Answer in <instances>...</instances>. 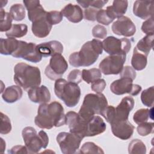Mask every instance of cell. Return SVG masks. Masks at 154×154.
Segmentation results:
<instances>
[{
    "mask_svg": "<svg viewBox=\"0 0 154 154\" xmlns=\"http://www.w3.org/2000/svg\"><path fill=\"white\" fill-rule=\"evenodd\" d=\"M35 125L41 129H50L66 124V114L62 105L57 101L40 105L35 117Z\"/></svg>",
    "mask_w": 154,
    "mask_h": 154,
    "instance_id": "cell-1",
    "label": "cell"
},
{
    "mask_svg": "<svg viewBox=\"0 0 154 154\" xmlns=\"http://www.w3.org/2000/svg\"><path fill=\"white\" fill-rule=\"evenodd\" d=\"M102 52V42L94 38L85 42L79 52L71 54L69 57V62L75 67L90 66L96 61Z\"/></svg>",
    "mask_w": 154,
    "mask_h": 154,
    "instance_id": "cell-2",
    "label": "cell"
},
{
    "mask_svg": "<svg viewBox=\"0 0 154 154\" xmlns=\"http://www.w3.org/2000/svg\"><path fill=\"white\" fill-rule=\"evenodd\" d=\"M14 81L25 91L38 87L41 84L40 70L37 67L19 63L14 67Z\"/></svg>",
    "mask_w": 154,
    "mask_h": 154,
    "instance_id": "cell-3",
    "label": "cell"
},
{
    "mask_svg": "<svg viewBox=\"0 0 154 154\" xmlns=\"http://www.w3.org/2000/svg\"><path fill=\"white\" fill-rule=\"evenodd\" d=\"M54 93L57 97L70 108L74 107L78 103L81 96V89L78 85L63 78L55 81Z\"/></svg>",
    "mask_w": 154,
    "mask_h": 154,
    "instance_id": "cell-4",
    "label": "cell"
},
{
    "mask_svg": "<svg viewBox=\"0 0 154 154\" xmlns=\"http://www.w3.org/2000/svg\"><path fill=\"white\" fill-rule=\"evenodd\" d=\"M107 106V99L103 94L89 93L85 96L78 114L83 120L88 121L95 114L100 115Z\"/></svg>",
    "mask_w": 154,
    "mask_h": 154,
    "instance_id": "cell-5",
    "label": "cell"
},
{
    "mask_svg": "<svg viewBox=\"0 0 154 154\" xmlns=\"http://www.w3.org/2000/svg\"><path fill=\"white\" fill-rule=\"evenodd\" d=\"M22 135L29 153H37L42 149H45L49 143V138L44 131L37 134L36 130L31 126L23 129Z\"/></svg>",
    "mask_w": 154,
    "mask_h": 154,
    "instance_id": "cell-6",
    "label": "cell"
},
{
    "mask_svg": "<svg viewBox=\"0 0 154 154\" xmlns=\"http://www.w3.org/2000/svg\"><path fill=\"white\" fill-rule=\"evenodd\" d=\"M103 49L109 55L127 54L131 48V42L126 38H117L108 36L102 42Z\"/></svg>",
    "mask_w": 154,
    "mask_h": 154,
    "instance_id": "cell-7",
    "label": "cell"
},
{
    "mask_svg": "<svg viewBox=\"0 0 154 154\" xmlns=\"http://www.w3.org/2000/svg\"><path fill=\"white\" fill-rule=\"evenodd\" d=\"M67 69L68 64L64 57L61 54H56L51 57L45 74L51 80L56 81L61 78Z\"/></svg>",
    "mask_w": 154,
    "mask_h": 154,
    "instance_id": "cell-8",
    "label": "cell"
},
{
    "mask_svg": "<svg viewBox=\"0 0 154 154\" xmlns=\"http://www.w3.org/2000/svg\"><path fill=\"white\" fill-rule=\"evenodd\" d=\"M56 140L63 153L73 154L79 149L82 138L70 132H61L57 135Z\"/></svg>",
    "mask_w": 154,
    "mask_h": 154,
    "instance_id": "cell-9",
    "label": "cell"
},
{
    "mask_svg": "<svg viewBox=\"0 0 154 154\" xmlns=\"http://www.w3.org/2000/svg\"><path fill=\"white\" fill-rule=\"evenodd\" d=\"M126 57V54L109 55L100 61L99 69L105 75H118L123 67Z\"/></svg>",
    "mask_w": 154,
    "mask_h": 154,
    "instance_id": "cell-10",
    "label": "cell"
},
{
    "mask_svg": "<svg viewBox=\"0 0 154 154\" xmlns=\"http://www.w3.org/2000/svg\"><path fill=\"white\" fill-rule=\"evenodd\" d=\"M37 45L34 43H27L19 40V46L11 56L14 58H23L34 63H38L42 60V57L37 50Z\"/></svg>",
    "mask_w": 154,
    "mask_h": 154,
    "instance_id": "cell-11",
    "label": "cell"
},
{
    "mask_svg": "<svg viewBox=\"0 0 154 154\" xmlns=\"http://www.w3.org/2000/svg\"><path fill=\"white\" fill-rule=\"evenodd\" d=\"M141 86L134 84L133 80L129 78L122 77L114 81L110 85L111 92L116 95L128 93L131 96H137L141 91Z\"/></svg>",
    "mask_w": 154,
    "mask_h": 154,
    "instance_id": "cell-12",
    "label": "cell"
},
{
    "mask_svg": "<svg viewBox=\"0 0 154 154\" xmlns=\"http://www.w3.org/2000/svg\"><path fill=\"white\" fill-rule=\"evenodd\" d=\"M87 122V121L83 120L78 113L75 111H69L66 114V124L68 125L70 132L79 135L82 139L85 137Z\"/></svg>",
    "mask_w": 154,
    "mask_h": 154,
    "instance_id": "cell-13",
    "label": "cell"
},
{
    "mask_svg": "<svg viewBox=\"0 0 154 154\" xmlns=\"http://www.w3.org/2000/svg\"><path fill=\"white\" fill-rule=\"evenodd\" d=\"M112 32L118 35L131 37L136 32V26L130 18L127 16H122L115 21L112 26Z\"/></svg>",
    "mask_w": 154,
    "mask_h": 154,
    "instance_id": "cell-14",
    "label": "cell"
},
{
    "mask_svg": "<svg viewBox=\"0 0 154 154\" xmlns=\"http://www.w3.org/2000/svg\"><path fill=\"white\" fill-rule=\"evenodd\" d=\"M110 125L112 134L120 140H128L133 135L135 128L128 120L114 121Z\"/></svg>",
    "mask_w": 154,
    "mask_h": 154,
    "instance_id": "cell-15",
    "label": "cell"
},
{
    "mask_svg": "<svg viewBox=\"0 0 154 154\" xmlns=\"http://www.w3.org/2000/svg\"><path fill=\"white\" fill-rule=\"evenodd\" d=\"M134 106V99L131 96L124 97L122 99L120 103L117 106L116 108H115L114 118L111 122L114 121L128 120L129 113L133 109Z\"/></svg>",
    "mask_w": 154,
    "mask_h": 154,
    "instance_id": "cell-16",
    "label": "cell"
},
{
    "mask_svg": "<svg viewBox=\"0 0 154 154\" xmlns=\"http://www.w3.org/2000/svg\"><path fill=\"white\" fill-rule=\"evenodd\" d=\"M46 14L39 17L32 22L31 30L33 34L38 38L47 37L52 29V25H51L46 19Z\"/></svg>",
    "mask_w": 154,
    "mask_h": 154,
    "instance_id": "cell-17",
    "label": "cell"
},
{
    "mask_svg": "<svg viewBox=\"0 0 154 154\" xmlns=\"http://www.w3.org/2000/svg\"><path fill=\"white\" fill-rule=\"evenodd\" d=\"M133 13L142 19H147L153 17V1H135L133 5Z\"/></svg>",
    "mask_w": 154,
    "mask_h": 154,
    "instance_id": "cell-18",
    "label": "cell"
},
{
    "mask_svg": "<svg viewBox=\"0 0 154 154\" xmlns=\"http://www.w3.org/2000/svg\"><path fill=\"white\" fill-rule=\"evenodd\" d=\"M28 96L30 100L36 103H46L51 100V93L45 85H41L29 89Z\"/></svg>",
    "mask_w": 154,
    "mask_h": 154,
    "instance_id": "cell-19",
    "label": "cell"
},
{
    "mask_svg": "<svg viewBox=\"0 0 154 154\" xmlns=\"http://www.w3.org/2000/svg\"><path fill=\"white\" fill-rule=\"evenodd\" d=\"M106 125L103 120L99 116H94L86 124L85 137H93L103 133Z\"/></svg>",
    "mask_w": 154,
    "mask_h": 154,
    "instance_id": "cell-20",
    "label": "cell"
},
{
    "mask_svg": "<svg viewBox=\"0 0 154 154\" xmlns=\"http://www.w3.org/2000/svg\"><path fill=\"white\" fill-rule=\"evenodd\" d=\"M37 50L43 57H48L56 54H61L63 52V46L61 42L57 40H52L42 43L37 45Z\"/></svg>",
    "mask_w": 154,
    "mask_h": 154,
    "instance_id": "cell-21",
    "label": "cell"
},
{
    "mask_svg": "<svg viewBox=\"0 0 154 154\" xmlns=\"http://www.w3.org/2000/svg\"><path fill=\"white\" fill-rule=\"evenodd\" d=\"M63 16L72 23L80 22L84 17L83 11L78 5L68 4L61 10Z\"/></svg>",
    "mask_w": 154,
    "mask_h": 154,
    "instance_id": "cell-22",
    "label": "cell"
},
{
    "mask_svg": "<svg viewBox=\"0 0 154 154\" xmlns=\"http://www.w3.org/2000/svg\"><path fill=\"white\" fill-rule=\"evenodd\" d=\"M128 5V1H117L115 0L112 2V5L108 6L106 11L108 16L112 19L119 18L123 16L127 11Z\"/></svg>",
    "mask_w": 154,
    "mask_h": 154,
    "instance_id": "cell-23",
    "label": "cell"
},
{
    "mask_svg": "<svg viewBox=\"0 0 154 154\" xmlns=\"http://www.w3.org/2000/svg\"><path fill=\"white\" fill-rule=\"evenodd\" d=\"M22 94V90L19 85H11L4 90L2 97L5 102L12 103L20 99Z\"/></svg>",
    "mask_w": 154,
    "mask_h": 154,
    "instance_id": "cell-24",
    "label": "cell"
},
{
    "mask_svg": "<svg viewBox=\"0 0 154 154\" xmlns=\"http://www.w3.org/2000/svg\"><path fill=\"white\" fill-rule=\"evenodd\" d=\"M19 40L15 38L0 39V52L2 55H12L19 46Z\"/></svg>",
    "mask_w": 154,
    "mask_h": 154,
    "instance_id": "cell-25",
    "label": "cell"
},
{
    "mask_svg": "<svg viewBox=\"0 0 154 154\" xmlns=\"http://www.w3.org/2000/svg\"><path fill=\"white\" fill-rule=\"evenodd\" d=\"M147 63V56L141 53L135 47L131 59V65L134 70L140 71L145 69Z\"/></svg>",
    "mask_w": 154,
    "mask_h": 154,
    "instance_id": "cell-26",
    "label": "cell"
},
{
    "mask_svg": "<svg viewBox=\"0 0 154 154\" xmlns=\"http://www.w3.org/2000/svg\"><path fill=\"white\" fill-rule=\"evenodd\" d=\"M153 33L146 34V35L143 37L137 43L135 48L138 51L144 54L146 56H148L149 52L153 47Z\"/></svg>",
    "mask_w": 154,
    "mask_h": 154,
    "instance_id": "cell-27",
    "label": "cell"
},
{
    "mask_svg": "<svg viewBox=\"0 0 154 154\" xmlns=\"http://www.w3.org/2000/svg\"><path fill=\"white\" fill-rule=\"evenodd\" d=\"M28 32V26L24 23L13 24L11 29L6 32L8 38H20L25 36Z\"/></svg>",
    "mask_w": 154,
    "mask_h": 154,
    "instance_id": "cell-28",
    "label": "cell"
},
{
    "mask_svg": "<svg viewBox=\"0 0 154 154\" xmlns=\"http://www.w3.org/2000/svg\"><path fill=\"white\" fill-rule=\"evenodd\" d=\"M149 119H153V107L151 109L141 108L138 109L134 114L133 120L136 124L147 122Z\"/></svg>",
    "mask_w": 154,
    "mask_h": 154,
    "instance_id": "cell-29",
    "label": "cell"
},
{
    "mask_svg": "<svg viewBox=\"0 0 154 154\" xmlns=\"http://www.w3.org/2000/svg\"><path fill=\"white\" fill-rule=\"evenodd\" d=\"M102 77V72L99 69L92 68L88 70L83 69L82 78L87 84L93 83Z\"/></svg>",
    "mask_w": 154,
    "mask_h": 154,
    "instance_id": "cell-30",
    "label": "cell"
},
{
    "mask_svg": "<svg viewBox=\"0 0 154 154\" xmlns=\"http://www.w3.org/2000/svg\"><path fill=\"white\" fill-rule=\"evenodd\" d=\"M13 19L10 13L6 12L1 8L0 11V31L5 32L9 31L12 26Z\"/></svg>",
    "mask_w": 154,
    "mask_h": 154,
    "instance_id": "cell-31",
    "label": "cell"
},
{
    "mask_svg": "<svg viewBox=\"0 0 154 154\" xmlns=\"http://www.w3.org/2000/svg\"><path fill=\"white\" fill-rule=\"evenodd\" d=\"M128 152L131 154H145L146 153V147L141 140L137 138L134 139L129 144Z\"/></svg>",
    "mask_w": 154,
    "mask_h": 154,
    "instance_id": "cell-32",
    "label": "cell"
},
{
    "mask_svg": "<svg viewBox=\"0 0 154 154\" xmlns=\"http://www.w3.org/2000/svg\"><path fill=\"white\" fill-rule=\"evenodd\" d=\"M25 9L21 4H14L10 8V14L16 21H21L25 17Z\"/></svg>",
    "mask_w": 154,
    "mask_h": 154,
    "instance_id": "cell-33",
    "label": "cell"
},
{
    "mask_svg": "<svg viewBox=\"0 0 154 154\" xmlns=\"http://www.w3.org/2000/svg\"><path fill=\"white\" fill-rule=\"evenodd\" d=\"M153 91L154 87L152 86L144 90L141 94V100L143 104L147 107H153Z\"/></svg>",
    "mask_w": 154,
    "mask_h": 154,
    "instance_id": "cell-34",
    "label": "cell"
},
{
    "mask_svg": "<svg viewBox=\"0 0 154 154\" xmlns=\"http://www.w3.org/2000/svg\"><path fill=\"white\" fill-rule=\"evenodd\" d=\"M79 153H104L102 149L93 142H86L82 146Z\"/></svg>",
    "mask_w": 154,
    "mask_h": 154,
    "instance_id": "cell-35",
    "label": "cell"
},
{
    "mask_svg": "<svg viewBox=\"0 0 154 154\" xmlns=\"http://www.w3.org/2000/svg\"><path fill=\"white\" fill-rule=\"evenodd\" d=\"M154 129V124L153 122H145L138 124L137 131L138 134L141 136L144 137L149 135L153 132Z\"/></svg>",
    "mask_w": 154,
    "mask_h": 154,
    "instance_id": "cell-36",
    "label": "cell"
},
{
    "mask_svg": "<svg viewBox=\"0 0 154 154\" xmlns=\"http://www.w3.org/2000/svg\"><path fill=\"white\" fill-rule=\"evenodd\" d=\"M76 2L84 8L91 7L96 9H101L108 1L107 0H96V1H76Z\"/></svg>",
    "mask_w": 154,
    "mask_h": 154,
    "instance_id": "cell-37",
    "label": "cell"
},
{
    "mask_svg": "<svg viewBox=\"0 0 154 154\" xmlns=\"http://www.w3.org/2000/svg\"><path fill=\"white\" fill-rule=\"evenodd\" d=\"M11 131V124L9 117L1 112V134H7Z\"/></svg>",
    "mask_w": 154,
    "mask_h": 154,
    "instance_id": "cell-38",
    "label": "cell"
},
{
    "mask_svg": "<svg viewBox=\"0 0 154 154\" xmlns=\"http://www.w3.org/2000/svg\"><path fill=\"white\" fill-rule=\"evenodd\" d=\"M63 14L61 11H47L46 19L49 23L52 25H57L61 22L63 20Z\"/></svg>",
    "mask_w": 154,
    "mask_h": 154,
    "instance_id": "cell-39",
    "label": "cell"
},
{
    "mask_svg": "<svg viewBox=\"0 0 154 154\" xmlns=\"http://www.w3.org/2000/svg\"><path fill=\"white\" fill-rule=\"evenodd\" d=\"M96 20L99 23L108 25L110 24L114 20H112L107 14L106 10L100 9L97 12L96 16Z\"/></svg>",
    "mask_w": 154,
    "mask_h": 154,
    "instance_id": "cell-40",
    "label": "cell"
},
{
    "mask_svg": "<svg viewBox=\"0 0 154 154\" xmlns=\"http://www.w3.org/2000/svg\"><path fill=\"white\" fill-rule=\"evenodd\" d=\"M92 35L96 38L104 39L107 35L106 28L101 25H96L92 29Z\"/></svg>",
    "mask_w": 154,
    "mask_h": 154,
    "instance_id": "cell-41",
    "label": "cell"
},
{
    "mask_svg": "<svg viewBox=\"0 0 154 154\" xmlns=\"http://www.w3.org/2000/svg\"><path fill=\"white\" fill-rule=\"evenodd\" d=\"M82 79V71L79 69H73L71 70L67 75L68 81L74 82L77 84H79Z\"/></svg>",
    "mask_w": 154,
    "mask_h": 154,
    "instance_id": "cell-42",
    "label": "cell"
},
{
    "mask_svg": "<svg viewBox=\"0 0 154 154\" xmlns=\"http://www.w3.org/2000/svg\"><path fill=\"white\" fill-rule=\"evenodd\" d=\"M100 115L105 119L108 123H110L114 118L115 108L112 105H108L102 112Z\"/></svg>",
    "mask_w": 154,
    "mask_h": 154,
    "instance_id": "cell-43",
    "label": "cell"
},
{
    "mask_svg": "<svg viewBox=\"0 0 154 154\" xmlns=\"http://www.w3.org/2000/svg\"><path fill=\"white\" fill-rule=\"evenodd\" d=\"M153 17H152L146 19L143 22L141 29V31L146 34H153Z\"/></svg>",
    "mask_w": 154,
    "mask_h": 154,
    "instance_id": "cell-44",
    "label": "cell"
},
{
    "mask_svg": "<svg viewBox=\"0 0 154 154\" xmlns=\"http://www.w3.org/2000/svg\"><path fill=\"white\" fill-rule=\"evenodd\" d=\"M106 82L103 79H99L91 85V89L96 93H101L106 87Z\"/></svg>",
    "mask_w": 154,
    "mask_h": 154,
    "instance_id": "cell-45",
    "label": "cell"
},
{
    "mask_svg": "<svg viewBox=\"0 0 154 154\" xmlns=\"http://www.w3.org/2000/svg\"><path fill=\"white\" fill-rule=\"evenodd\" d=\"M120 78L126 77L132 79L133 81L136 77V72L132 67L129 66H126L123 67L121 72L119 73Z\"/></svg>",
    "mask_w": 154,
    "mask_h": 154,
    "instance_id": "cell-46",
    "label": "cell"
},
{
    "mask_svg": "<svg viewBox=\"0 0 154 154\" xmlns=\"http://www.w3.org/2000/svg\"><path fill=\"white\" fill-rule=\"evenodd\" d=\"M98 10H99L92 7L85 8L84 11V17L85 19L89 21H95L96 14Z\"/></svg>",
    "mask_w": 154,
    "mask_h": 154,
    "instance_id": "cell-47",
    "label": "cell"
},
{
    "mask_svg": "<svg viewBox=\"0 0 154 154\" xmlns=\"http://www.w3.org/2000/svg\"><path fill=\"white\" fill-rule=\"evenodd\" d=\"M8 153L14 154V153H29V152L26 146L17 145L13 146L10 150L8 151Z\"/></svg>",
    "mask_w": 154,
    "mask_h": 154,
    "instance_id": "cell-48",
    "label": "cell"
},
{
    "mask_svg": "<svg viewBox=\"0 0 154 154\" xmlns=\"http://www.w3.org/2000/svg\"><path fill=\"white\" fill-rule=\"evenodd\" d=\"M1 153H4V149H5V142L3 140L2 138H1Z\"/></svg>",
    "mask_w": 154,
    "mask_h": 154,
    "instance_id": "cell-49",
    "label": "cell"
}]
</instances>
